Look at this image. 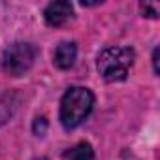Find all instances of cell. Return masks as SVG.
<instances>
[{
	"label": "cell",
	"mask_w": 160,
	"mask_h": 160,
	"mask_svg": "<svg viewBox=\"0 0 160 160\" xmlns=\"http://www.w3.org/2000/svg\"><path fill=\"white\" fill-rule=\"evenodd\" d=\"M75 58H77L75 42H62L57 45L55 55H53V62L58 70H70L75 64Z\"/></svg>",
	"instance_id": "cell-5"
},
{
	"label": "cell",
	"mask_w": 160,
	"mask_h": 160,
	"mask_svg": "<svg viewBox=\"0 0 160 160\" xmlns=\"http://www.w3.org/2000/svg\"><path fill=\"white\" fill-rule=\"evenodd\" d=\"M34 160H47L45 156H40V158H34Z\"/></svg>",
	"instance_id": "cell-8"
},
{
	"label": "cell",
	"mask_w": 160,
	"mask_h": 160,
	"mask_svg": "<svg viewBox=\"0 0 160 160\" xmlns=\"http://www.w3.org/2000/svg\"><path fill=\"white\" fill-rule=\"evenodd\" d=\"M141 10H143V13H145V12H151V17H156V15H158L156 6H151V4H141Z\"/></svg>",
	"instance_id": "cell-7"
},
{
	"label": "cell",
	"mask_w": 160,
	"mask_h": 160,
	"mask_svg": "<svg viewBox=\"0 0 160 160\" xmlns=\"http://www.w3.org/2000/svg\"><path fill=\"white\" fill-rule=\"evenodd\" d=\"M43 19H45V25L51 27V28L64 27L66 23H70L73 19V6H72V2L58 0V2L47 4V8L43 10Z\"/></svg>",
	"instance_id": "cell-4"
},
{
	"label": "cell",
	"mask_w": 160,
	"mask_h": 160,
	"mask_svg": "<svg viewBox=\"0 0 160 160\" xmlns=\"http://www.w3.org/2000/svg\"><path fill=\"white\" fill-rule=\"evenodd\" d=\"M136 60V51L132 47H106L98 55L96 68L104 81L108 83H117L124 81L128 77V72Z\"/></svg>",
	"instance_id": "cell-2"
},
{
	"label": "cell",
	"mask_w": 160,
	"mask_h": 160,
	"mask_svg": "<svg viewBox=\"0 0 160 160\" xmlns=\"http://www.w3.org/2000/svg\"><path fill=\"white\" fill-rule=\"evenodd\" d=\"M36 55H38V51L32 43L15 42L10 47H6V51L2 55V70L12 77H21L32 68Z\"/></svg>",
	"instance_id": "cell-3"
},
{
	"label": "cell",
	"mask_w": 160,
	"mask_h": 160,
	"mask_svg": "<svg viewBox=\"0 0 160 160\" xmlns=\"http://www.w3.org/2000/svg\"><path fill=\"white\" fill-rule=\"evenodd\" d=\"M94 108V94L87 87H70L60 100V124L66 130L81 126Z\"/></svg>",
	"instance_id": "cell-1"
},
{
	"label": "cell",
	"mask_w": 160,
	"mask_h": 160,
	"mask_svg": "<svg viewBox=\"0 0 160 160\" xmlns=\"http://www.w3.org/2000/svg\"><path fill=\"white\" fill-rule=\"evenodd\" d=\"M64 158L66 160H94V149L91 147V143L81 141V143H77L75 147H72L64 154Z\"/></svg>",
	"instance_id": "cell-6"
}]
</instances>
